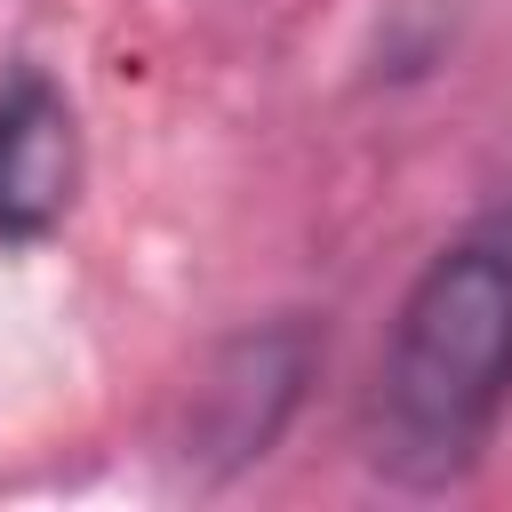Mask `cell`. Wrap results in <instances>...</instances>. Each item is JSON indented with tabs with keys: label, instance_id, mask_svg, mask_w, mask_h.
Segmentation results:
<instances>
[{
	"label": "cell",
	"instance_id": "7a4b0ae2",
	"mask_svg": "<svg viewBox=\"0 0 512 512\" xmlns=\"http://www.w3.org/2000/svg\"><path fill=\"white\" fill-rule=\"evenodd\" d=\"M320 368V328L304 312L256 320L240 336H224L192 384V416H184V464L208 480H232L248 464L272 456V440L288 432V416L304 408V384Z\"/></svg>",
	"mask_w": 512,
	"mask_h": 512
},
{
	"label": "cell",
	"instance_id": "3957f363",
	"mask_svg": "<svg viewBox=\"0 0 512 512\" xmlns=\"http://www.w3.org/2000/svg\"><path fill=\"white\" fill-rule=\"evenodd\" d=\"M80 200V120L56 72H0V248H40Z\"/></svg>",
	"mask_w": 512,
	"mask_h": 512
},
{
	"label": "cell",
	"instance_id": "6da1fadb",
	"mask_svg": "<svg viewBox=\"0 0 512 512\" xmlns=\"http://www.w3.org/2000/svg\"><path fill=\"white\" fill-rule=\"evenodd\" d=\"M512 408V200L464 216L408 280L368 392V472L400 496L464 488Z\"/></svg>",
	"mask_w": 512,
	"mask_h": 512
}]
</instances>
